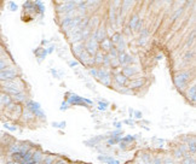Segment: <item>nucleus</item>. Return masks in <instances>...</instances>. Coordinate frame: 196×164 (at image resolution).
<instances>
[{"mask_svg":"<svg viewBox=\"0 0 196 164\" xmlns=\"http://www.w3.org/2000/svg\"><path fill=\"white\" fill-rule=\"evenodd\" d=\"M102 1V0H86V4L87 5H90V6H96V5H98L99 3Z\"/></svg>","mask_w":196,"mask_h":164,"instance_id":"ddd939ff","label":"nucleus"},{"mask_svg":"<svg viewBox=\"0 0 196 164\" xmlns=\"http://www.w3.org/2000/svg\"><path fill=\"white\" fill-rule=\"evenodd\" d=\"M10 7L12 9V11H15V10H17V5H16L15 3H10Z\"/></svg>","mask_w":196,"mask_h":164,"instance_id":"a211bd4d","label":"nucleus"},{"mask_svg":"<svg viewBox=\"0 0 196 164\" xmlns=\"http://www.w3.org/2000/svg\"><path fill=\"white\" fill-rule=\"evenodd\" d=\"M183 11H184V9H183L182 6H181V7H178V9L173 12V15H172V17H171V21H172V22H174L175 20H178V18L181 17V15L183 13Z\"/></svg>","mask_w":196,"mask_h":164,"instance_id":"1a4fd4ad","label":"nucleus"},{"mask_svg":"<svg viewBox=\"0 0 196 164\" xmlns=\"http://www.w3.org/2000/svg\"><path fill=\"white\" fill-rule=\"evenodd\" d=\"M185 3H186V0H175V6L181 7V6H183Z\"/></svg>","mask_w":196,"mask_h":164,"instance_id":"4468645a","label":"nucleus"},{"mask_svg":"<svg viewBox=\"0 0 196 164\" xmlns=\"http://www.w3.org/2000/svg\"><path fill=\"white\" fill-rule=\"evenodd\" d=\"M16 77V71L11 68L0 70V80L1 81H11Z\"/></svg>","mask_w":196,"mask_h":164,"instance_id":"f03ea898","label":"nucleus"},{"mask_svg":"<svg viewBox=\"0 0 196 164\" xmlns=\"http://www.w3.org/2000/svg\"><path fill=\"white\" fill-rule=\"evenodd\" d=\"M102 47H103L104 50H110V47H112V41H110L109 39H104V40L102 41Z\"/></svg>","mask_w":196,"mask_h":164,"instance_id":"9d476101","label":"nucleus"},{"mask_svg":"<svg viewBox=\"0 0 196 164\" xmlns=\"http://www.w3.org/2000/svg\"><path fill=\"white\" fill-rule=\"evenodd\" d=\"M140 27H142V21L139 20V16L133 15L130 20V28L133 30H140Z\"/></svg>","mask_w":196,"mask_h":164,"instance_id":"39448f33","label":"nucleus"},{"mask_svg":"<svg viewBox=\"0 0 196 164\" xmlns=\"http://www.w3.org/2000/svg\"><path fill=\"white\" fill-rule=\"evenodd\" d=\"M121 39H122V38H121V34H120V33H115V34L112 36V40H110V41L116 44V42H119Z\"/></svg>","mask_w":196,"mask_h":164,"instance_id":"f8f14e48","label":"nucleus"},{"mask_svg":"<svg viewBox=\"0 0 196 164\" xmlns=\"http://www.w3.org/2000/svg\"><path fill=\"white\" fill-rule=\"evenodd\" d=\"M133 1H134V0H122V4H121V13L127 12V11L132 7Z\"/></svg>","mask_w":196,"mask_h":164,"instance_id":"0eeeda50","label":"nucleus"},{"mask_svg":"<svg viewBox=\"0 0 196 164\" xmlns=\"http://www.w3.org/2000/svg\"><path fill=\"white\" fill-rule=\"evenodd\" d=\"M119 42H120L119 44V51H123V48H125V41L123 40H120Z\"/></svg>","mask_w":196,"mask_h":164,"instance_id":"dca6fc26","label":"nucleus"},{"mask_svg":"<svg viewBox=\"0 0 196 164\" xmlns=\"http://www.w3.org/2000/svg\"><path fill=\"white\" fill-rule=\"evenodd\" d=\"M6 68V62L4 59H0V70H4Z\"/></svg>","mask_w":196,"mask_h":164,"instance_id":"2eb2a0df","label":"nucleus"},{"mask_svg":"<svg viewBox=\"0 0 196 164\" xmlns=\"http://www.w3.org/2000/svg\"><path fill=\"white\" fill-rule=\"evenodd\" d=\"M75 7H76L75 4H73V3H63V4L57 6V11L59 13H64L65 15V13H68L70 11H74Z\"/></svg>","mask_w":196,"mask_h":164,"instance_id":"20e7f679","label":"nucleus"},{"mask_svg":"<svg viewBox=\"0 0 196 164\" xmlns=\"http://www.w3.org/2000/svg\"><path fill=\"white\" fill-rule=\"evenodd\" d=\"M81 18H82V16H78V17H65L64 21L62 22V28L65 29V30H69V29H72V28H75V27L80 23Z\"/></svg>","mask_w":196,"mask_h":164,"instance_id":"f257e3e1","label":"nucleus"},{"mask_svg":"<svg viewBox=\"0 0 196 164\" xmlns=\"http://www.w3.org/2000/svg\"><path fill=\"white\" fill-rule=\"evenodd\" d=\"M97 45H98V41H97V39H96L95 34H93L91 38L88 39V41H87V44H86V50H87V52L90 53V54H93V53L96 52V50H97Z\"/></svg>","mask_w":196,"mask_h":164,"instance_id":"7ed1b4c3","label":"nucleus"},{"mask_svg":"<svg viewBox=\"0 0 196 164\" xmlns=\"http://www.w3.org/2000/svg\"><path fill=\"white\" fill-rule=\"evenodd\" d=\"M116 80H117L120 83H123L125 81H126V79H125V76H122V75H119V76L116 77Z\"/></svg>","mask_w":196,"mask_h":164,"instance_id":"f3484780","label":"nucleus"},{"mask_svg":"<svg viewBox=\"0 0 196 164\" xmlns=\"http://www.w3.org/2000/svg\"><path fill=\"white\" fill-rule=\"evenodd\" d=\"M74 47H75V48H74L73 51H74L76 54H80V53H81V51H82V48H84V46H82L80 42H75Z\"/></svg>","mask_w":196,"mask_h":164,"instance_id":"9b49d317","label":"nucleus"},{"mask_svg":"<svg viewBox=\"0 0 196 164\" xmlns=\"http://www.w3.org/2000/svg\"><path fill=\"white\" fill-rule=\"evenodd\" d=\"M148 36H149V30L148 29H143L140 31V36H139V44L145 45L148 41Z\"/></svg>","mask_w":196,"mask_h":164,"instance_id":"6e6552de","label":"nucleus"},{"mask_svg":"<svg viewBox=\"0 0 196 164\" xmlns=\"http://www.w3.org/2000/svg\"><path fill=\"white\" fill-rule=\"evenodd\" d=\"M125 72H126V74H132L133 70H131L130 68H125Z\"/></svg>","mask_w":196,"mask_h":164,"instance_id":"6ab92c4d","label":"nucleus"},{"mask_svg":"<svg viewBox=\"0 0 196 164\" xmlns=\"http://www.w3.org/2000/svg\"><path fill=\"white\" fill-rule=\"evenodd\" d=\"M119 3H120V0H114V6L116 7V6L119 5Z\"/></svg>","mask_w":196,"mask_h":164,"instance_id":"aec40b11","label":"nucleus"},{"mask_svg":"<svg viewBox=\"0 0 196 164\" xmlns=\"http://www.w3.org/2000/svg\"><path fill=\"white\" fill-rule=\"evenodd\" d=\"M95 36H96V39H97V41H103L104 39H105V36H106V34H105V28L104 27H99L98 29H97V31L95 33Z\"/></svg>","mask_w":196,"mask_h":164,"instance_id":"423d86ee","label":"nucleus"}]
</instances>
